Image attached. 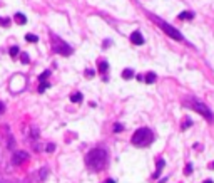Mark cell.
<instances>
[{"mask_svg": "<svg viewBox=\"0 0 214 183\" xmlns=\"http://www.w3.org/2000/svg\"><path fill=\"white\" fill-rule=\"evenodd\" d=\"M192 17H194V14H192V12H182V14L179 15V19H181V20H191Z\"/></svg>", "mask_w": 214, "mask_h": 183, "instance_id": "10", "label": "cell"}, {"mask_svg": "<svg viewBox=\"0 0 214 183\" xmlns=\"http://www.w3.org/2000/svg\"><path fill=\"white\" fill-rule=\"evenodd\" d=\"M10 55H12V57H17V55H19V47H17V46L10 47Z\"/></svg>", "mask_w": 214, "mask_h": 183, "instance_id": "19", "label": "cell"}, {"mask_svg": "<svg viewBox=\"0 0 214 183\" xmlns=\"http://www.w3.org/2000/svg\"><path fill=\"white\" fill-rule=\"evenodd\" d=\"M49 76H50V71H45V72H42V74L39 76V79H40V81H45Z\"/></svg>", "mask_w": 214, "mask_h": 183, "instance_id": "20", "label": "cell"}, {"mask_svg": "<svg viewBox=\"0 0 214 183\" xmlns=\"http://www.w3.org/2000/svg\"><path fill=\"white\" fill-rule=\"evenodd\" d=\"M3 111V102H0V113Z\"/></svg>", "mask_w": 214, "mask_h": 183, "instance_id": "27", "label": "cell"}, {"mask_svg": "<svg viewBox=\"0 0 214 183\" xmlns=\"http://www.w3.org/2000/svg\"><path fill=\"white\" fill-rule=\"evenodd\" d=\"M70 101L72 102H80L82 101V94H80V93H74V94L70 96Z\"/></svg>", "mask_w": 214, "mask_h": 183, "instance_id": "13", "label": "cell"}, {"mask_svg": "<svg viewBox=\"0 0 214 183\" xmlns=\"http://www.w3.org/2000/svg\"><path fill=\"white\" fill-rule=\"evenodd\" d=\"M28 160V155H27L25 151H15L13 153V158H12V163L13 165H20V163H24Z\"/></svg>", "mask_w": 214, "mask_h": 183, "instance_id": "6", "label": "cell"}, {"mask_svg": "<svg viewBox=\"0 0 214 183\" xmlns=\"http://www.w3.org/2000/svg\"><path fill=\"white\" fill-rule=\"evenodd\" d=\"M0 183H3V182H2V180H0Z\"/></svg>", "mask_w": 214, "mask_h": 183, "instance_id": "31", "label": "cell"}, {"mask_svg": "<svg viewBox=\"0 0 214 183\" xmlns=\"http://www.w3.org/2000/svg\"><path fill=\"white\" fill-rule=\"evenodd\" d=\"M184 173H186V175H191V173H192V165H191V163L184 168Z\"/></svg>", "mask_w": 214, "mask_h": 183, "instance_id": "22", "label": "cell"}, {"mask_svg": "<svg viewBox=\"0 0 214 183\" xmlns=\"http://www.w3.org/2000/svg\"><path fill=\"white\" fill-rule=\"evenodd\" d=\"M25 41L27 42H39V37L35 34H27L25 35Z\"/></svg>", "mask_w": 214, "mask_h": 183, "instance_id": "14", "label": "cell"}, {"mask_svg": "<svg viewBox=\"0 0 214 183\" xmlns=\"http://www.w3.org/2000/svg\"><path fill=\"white\" fill-rule=\"evenodd\" d=\"M131 141H132V144H135V146H147V144H151V143L154 141V135L149 128H140L132 135V140H131Z\"/></svg>", "mask_w": 214, "mask_h": 183, "instance_id": "2", "label": "cell"}, {"mask_svg": "<svg viewBox=\"0 0 214 183\" xmlns=\"http://www.w3.org/2000/svg\"><path fill=\"white\" fill-rule=\"evenodd\" d=\"M191 124H192V121H191V119H186V121H184V124H182V128H189Z\"/></svg>", "mask_w": 214, "mask_h": 183, "instance_id": "26", "label": "cell"}, {"mask_svg": "<svg viewBox=\"0 0 214 183\" xmlns=\"http://www.w3.org/2000/svg\"><path fill=\"white\" fill-rule=\"evenodd\" d=\"M151 17H152V20L156 22L160 29H164V32H166L169 37H172V39H176V41H182V35H181V32L177 30V29H174L172 25H169V24H167V22H164V20H159L156 15H151Z\"/></svg>", "mask_w": 214, "mask_h": 183, "instance_id": "3", "label": "cell"}, {"mask_svg": "<svg viewBox=\"0 0 214 183\" xmlns=\"http://www.w3.org/2000/svg\"><path fill=\"white\" fill-rule=\"evenodd\" d=\"M131 42L135 44V46H142V44H144V37L140 35L139 30H134L132 34H131Z\"/></svg>", "mask_w": 214, "mask_h": 183, "instance_id": "7", "label": "cell"}, {"mask_svg": "<svg viewBox=\"0 0 214 183\" xmlns=\"http://www.w3.org/2000/svg\"><path fill=\"white\" fill-rule=\"evenodd\" d=\"M122 129H124V126H122L120 123H117V124L114 126V131H115V133H119V131H122Z\"/></svg>", "mask_w": 214, "mask_h": 183, "instance_id": "24", "label": "cell"}, {"mask_svg": "<svg viewBox=\"0 0 214 183\" xmlns=\"http://www.w3.org/2000/svg\"><path fill=\"white\" fill-rule=\"evenodd\" d=\"M107 161V151L102 148H95L92 151H89L85 156V163L87 166L92 170V171H100V170L106 166Z\"/></svg>", "mask_w": 214, "mask_h": 183, "instance_id": "1", "label": "cell"}, {"mask_svg": "<svg viewBox=\"0 0 214 183\" xmlns=\"http://www.w3.org/2000/svg\"><path fill=\"white\" fill-rule=\"evenodd\" d=\"M204 183H213V182H211V180H206V182H204Z\"/></svg>", "mask_w": 214, "mask_h": 183, "instance_id": "30", "label": "cell"}, {"mask_svg": "<svg viewBox=\"0 0 214 183\" xmlns=\"http://www.w3.org/2000/svg\"><path fill=\"white\" fill-rule=\"evenodd\" d=\"M107 69H109V64H107L106 61H100V62H99V71L102 72V74H106Z\"/></svg>", "mask_w": 214, "mask_h": 183, "instance_id": "12", "label": "cell"}, {"mask_svg": "<svg viewBox=\"0 0 214 183\" xmlns=\"http://www.w3.org/2000/svg\"><path fill=\"white\" fill-rule=\"evenodd\" d=\"M47 175H49V170H47V168H42V170H40V173H39L40 180H45Z\"/></svg>", "mask_w": 214, "mask_h": 183, "instance_id": "16", "label": "cell"}, {"mask_svg": "<svg viewBox=\"0 0 214 183\" xmlns=\"http://www.w3.org/2000/svg\"><path fill=\"white\" fill-rule=\"evenodd\" d=\"M15 22H17L19 25H24V24L27 22V17L24 14H15Z\"/></svg>", "mask_w": 214, "mask_h": 183, "instance_id": "9", "label": "cell"}, {"mask_svg": "<svg viewBox=\"0 0 214 183\" xmlns=\"http://www.w3.org/2000/svg\"><path fill=\"white\" fill-rule=\"evenodd\" d=\"M85 77H89V79L94 77V71H92V69H87V71H85Z\"/></svg>", "mask_w": 214, "mask_h": 183, "instance_id": "25", "label": "cell"}, {"mask_svg": "<svg viewBox=\"0 0 214 183\" xmlns=\"http://www.w3.org/2000/svg\"><path fill=\"white\" fill-rule=\"evenodd\" d=\"M122 77H124V79H132V77H134V71H132V69H124Z\"/></svg>", "mask_w": 214, "mask_h": 183, "instance_id": "11", "label": "cell"}, {"mask_svg": "<svg viewBox=\"0 0 214 183\" xmlns=\"http://www.w3.org/2000/svg\"><path fill=\"white\" fill-rule=\"evenodd\" d=\"M20 57H22V62H24V64H28V62H30V59H28V54H22Z\"/></svg>", "mask_w": 214, "mask_h": 183, "instance_id": "23", "label": "cell"}, {"mask_svg": "<svg viewBox=\"0 0 214 183\" xmlns=\"http://www.w3.org/2000/svg\"><path fill=\"white\" fill-rule=\"evenodd\" d=\"M49 88V82H45V81H40V86H39V93H44L45 89Z\"/></svg>", "mask_w": 214, "mask_h": 183, "instance_id": "17", "label": "cell"}, {"mask_svg": "<svg viewBox=\"0 0 214 183\" xmlns=\"http://www.w3.org/2000/svg\"><path fill=\"white\" fill-rule=\"evenodd\" d=\"M54 39H55V37H54ZM54 50H55L57 54H62V55H70V54H72V47H70V46H67L64 41H59V39H55Z\"/></svg>", "mask_w": 214, "mask_h": 183, "instance_id": "5", "label": "cell"}, {"mask_svg": "<svg viewBox=\"0 0 214 183\" xmlns=\"http://www.w3.org/2000/svg\"><path fill=\"white\" fill-rule=\"evenodd\" d=\"M54 149H55V144H52V143H49V144L45 146V151H47V153H52Z\"/></svg>", "mask_w": 214, "mask_h": 183, "instance_id": "21", "label": "cell"}, {"mask_svg": "<svg viewBox=\"0 0 214 183\" xmlns=\"http://www.w3.org/2000/svg\"><path fill=\"white\" fill-rule=\"evenodd\" d=\"M0 25H2V27H8V25H10V19L0 17Z\"/></svg>", "mask_w": 214, "mask_h": 183, "instance_id": "15", "label": "cell"}, {"mask_svg": "<svg viewBox=\"0 0 214 183\" xmlns=\"http://www.w3.org/2000/svg\"><path fill=\"white\" fill-rule=\"evenodd\" d=\"M104 183H115L114 180H107V182H104Z\"/></svg>", "mask_w": 214, "mask_h": 183, "instance_id": "29", "label": "cell"}, {"mask_svg": "<svg viewBox=\"0 0 214 183\" xmlns=\"http://www.w3.org/2000/svg\"><path fill=\"white\" fill-rule=\"evenodd\" d=\"M156 79H157V76L154 74V72H147V74L144 76V81H146L147 84H154V82H156Z\"/></svg>", "mask_w": 214, "mask_h": 183, "instance_id": "8", "label": "cell"}, {"mask_svg": "<svg viewBox=\"0 0 214 183\" xmlns=\"http://www.w3.org/2000/svg\"><path fill=\"white\" fill-rule=\"evenodd\" d=\"M209 168H211V170H214V161L211 163V165H209Z\"/></svg>", "mask_w": 214, "mask_h": 183, "instance_id": "28", "label": "cell"}, {"mask_svg": "<svg viewBox=\"0 0 214 183\" xmlns=\"http://www.w3.org/2000/svg\"><path fill=\"white\" fill-rule=\"evenodd\" d=\"M191 108L196 111V113H199V114H202L204 118H206L207 121H213L214 119V116H213V113L209 111V108H207L206 104H202V102H199V101H196V99H192L191 101Z\"/></svg>", "mask_w": 214, "mask_h": 183, "instance_id": "4", "label": "cell"}, {"mask_svg": "<svg viewBox=\"0 0 214 183\" xmlns=\"http://www.w3.org/2000/svg\"><path fill=\"white\" fill-rule=\"evenodd\" d=\"M164 165H166V163H164V160H159V161H157V171H156V175H154V176L159 175V171L164 168Z\"/></svg>", "mask_w": 214, "mask_h": 183, "instance_id": "18", "label": "cell"}]
</instances>
